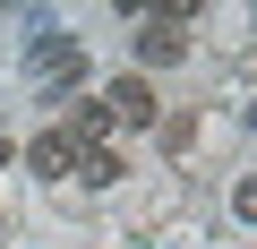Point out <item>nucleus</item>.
Masks as SVG:
<instances>
[{
  "mask_svg": "<svg viewBox=\"0 0 257 249\" xmlns=\"http://www.w3.org/2000/svg\"><path fill=\"white\" fill-rule=\"evenodd\" d=\"M26 69H35L43 86H86V43H77V35H60V26H35Z\"/></svg>",
  "mask_w": 257,
  "mask_h": 249,
  "instance_id": "nucleus-1",
  "label": "nucleus"
},
{
  "mask_svg": "<svg viewBox=\"0 0 257 249\" xmlns=\"http://www.w3.org/2000/svg\"><path fill=\"white\" fill-rule=\"evenodd\" d=\"M103 112H111V129H120V120H128V129H146V120H163V103H155V86H146V77H111Z\"/></svg>",
  "mask_w": 257,
  "mask_h": 249,
  "instance_id": "nucleus-2",
  "label": "nucleus"
},
{
  "mask_svg": "<svg viewBox=\"0 0 257 249\" xmlns=\"http://www.w3.org/2000/svg\"><path fill=\"white\" fill-rule=\"evenodd\" d=\"M26 172H35V181H69V172H77V138H69V129H43V138L26 146Z\"/></svg>",
  "mask_w": 257,
  "mask_h": 249,
  "instance_id": "nucleus-3",
  "label": "nucleus"
},
{
  "mask_svg": "<svg viewBox=\"0 0 257 249\" xmlns=\"http://www.w3.org/2000/svg\"><path fill=\"white\" fill-rule=\"evenodd\" d=\"M180 52H189V35H180L172 18H146V26H138V60L163 69V60H180Z\"/></svg>",
  "mask_w": 257,
  "mask_h": 249,
  "instance_id": "nucleus-4",
  "label": "nucleus"
},
{
  "mask_svg": "<svg viewBox=\"0 0 257 249\" xmlns=\"http://www.w3.org/2000/svg\"><path fill=\"white\" fill-rule=\"evenodd\" d=\"M60 129H69V138H77V155H86V146H103V138H111V112H103V103H77Z\"/></svg>",
  "mask_w": 257,
  "mask_h": 249,
  "instance_id": "nucleus-5",
  "label": "nucleus"
},
{
  "mask_svg": "<svg viewBox=\"0 0 257 249\" xmlns=\"http://www.w3.org/2000/svg\"><path fill=\"white\" fill-rule=\"evenodd\" d=\"M120 172H128V163H120V155H111V146H86V155H77V172H69V181H86V189H111V181H120Z\"/></svg>",
  "mask_w": 257,
  "mask_h": 249,
  "instance_id": "nucleus-6",
  "label": "nucleus"
},
{
  "mask_svg": "<svg viewBox=\"0 0 257 249\" xmlns=\"http://www.w3.org/2000/svg\"><path fill=\"white\" fill-rule=\"evenodd\" d=\"M197 138V112H163V146H189Z\"/></svg>",
  "mask_w": 257,
  "mask_h": 249,
  "instance_id": "nucleus-7",
  "label": "nucleus"
},
{
  "mask_svg": "<svg viewBox=\"0 0 257 249\" xmlns=\"http://www.w3.org/2000/svg\"><path fill=\"white\" fill-rule=\"evenodd\" d=\"M0 223H9V215H0Z\"/></svg>",
  "mask_w": 257,
  "mask_h": 249,
  "instance_id": "nucleus-8",
  "label": "nucleus"
}]
</instances>
